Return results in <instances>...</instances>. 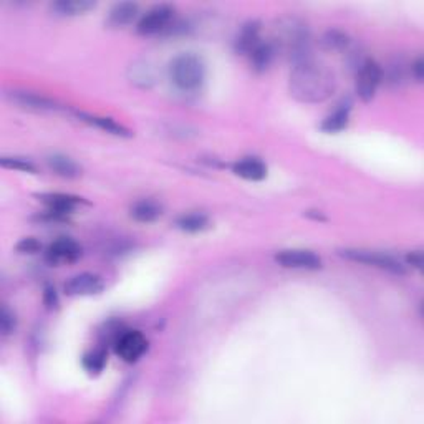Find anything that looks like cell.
Here are the masks:
<instances>
[{"mask_svg":"<svg viewBox=\"0 0 424 424\" xmlns=\"http://www.w3.org/2000/svg\"><path fill=\"white\" fill-rule=\"evenodd\" d=\"M115 353L126 363H136L148 351V340L138 330H121L113 341Z\"/></svg>","mask_w":424,"mask_h":424,"instance_id":"obj_6","label":"cell"},{"mask_svg":"<svg viewBox=\"0 0 424 424\" xmlns=\"http://www.w3.org/2000/svg\"><path fill=\"white\" fill-rule=\"evenodd\" d=\"M138 5L133 2H120L110 10L106 19V25L111 29H123L126 27L136 19Z\"/></svg>","mask_w":424,"mask_h":424,"instance_id":"obj_17","label":"cell"},{"mask_svg":"<svg viewBox=\"0 0 424 424\" xmlns=\"http://www.w3.org/2000/svg\"><path fill=\"white\" fill-rule=\"evenodd\" d=\"M173 14L174 10L169 5H156V7L149 9L136 24V32L144 37L163 32L173 20Z\"/></svg>","mask_w":424,"mask_h":424,"instance_id":"obj_7","label":"cell"},{"mask_svg":"<svg viewBox=\"0 0 424 424\" xmlns=\"http://www.w3.org/2000/svg\"><path fill=\"white\" fill-rule=\"evenodd\" d=\"M258 42H261V22L251 20V22L242 25L239 34H237L234 49L237 54L247 56L256 49V45Z\"/></svg>","mask_w":424,"mask_h":424,"instance_id":"obj_13","label":"cell"},{"mask_svg":"<svg viewBox=\"0 0 424 424\" xmlns=\"http://www.w3.org/2000/svg\"><path fill=\"white\" fill-rule=\"evenodd\" d=\"M44 303L46 305V308L50 310H55L59 308L60 305V298H59V293L54 287H46L45 292H44Z\"/></svg>","mask_w":424,"mask_h":424,"instance_id":"obj_30","label":"cell"},{"mask_svg":"<svg viewBox=\"0 0 424 424\" xmlns=\"http://www.w3.org/2000/svg\"><path fill=\"white\" fill-rule=\"evenodd\" d=\"M338 254L346 258V261L365 263V266L380 268V271H386L390 273H395V276H403L405 273V267L401 266L400 261H396L390 254H385V252L368 249H341L338 251Z\"/></svg>","mask_w":424,"mask_h":424,"instance_id":"obj_5","label":"cell"},{"mask_svg":"<svg viewBox=\"0 0 424 424\" xmlns=\"http://www.w3.org/2000/svg\"><path fill=\"white\" fill-rule=\"evenodd\" d=\"M81 256L80 246L74 239L69 237H61L51 242L46 249V261L50 263H64V262H74Z\"/></svg>","mask_w":424,"mask_h":424,"instance_id":"obj_11","label":"cell"},{"mask_svg":"<svg viewBox=\"0 0 424 424\" xmlns=\"http://www.w3.org/2000/svg\"><path fill=\"white\" fill-rule=\"evenodd\" d=\"M350 111H351V103H341L338 108H335L332 115H328L322 123V131L325 133H338L341 129H345L350 121Z\"/></svg>","mask_w":424,"mask_h":424,"instance_id":"obj_21","label":"cell"},{"mask_svg":"<svg viewBox=\"0 0 424 424\" xmlns=\"http://www.w3.org/2000/svg\"><path fill=\"white\" fill-rule=\"evenodd\" d=\"M40 247L42 246H40V242L35 239V237H25V239L19 242L15 249H17L20 254H35V252L40 251Z\"/></svg>","mask_w":424,"mask_h":424,"instance_id":"obj_29","label":"cell"},{"mask_svg":"<svg viewBox=\"0 0 424 424\" xmlns=\"http://www.w3.org/2000/svg\"><path fill=\"white\" fill-rule=\"evenodd\" d=\"M163 211L159 208V204L154 203V201H138V203H134L131 206V209H129V216L133 217L134 221L138 222H153L156 221L158 217H161Z\"/></svg>","mask_w":424,"mask_h":424,"instance_id":"obj_24","label":"cell"},{"mask_svg":"<svg viewBox=\"0 0 424 424\" xmlns=\"http://www.w3.org/2000/svg\"><path fill=\"white\" fill-rule=\"evenodd\" d=\"M46 164L56 176H61V178L76 179L81 176V168L79 164L71 158L64 156V154H51V156L46 158Z\"/></svg>","mask_w":424,"mask_h":424,"instance_id":"obj_18","label":"cell"},{"mask_svg":"<svg viewBox=\"0 0 424 424\" xmlns=\"http://www.w3.org/2000/svg\"><path fill=\"white\" fill-rule=\"evenodd\" d=\"M39 198L46 206V211L51 212V214L61 217V219H66V216L71 214L76 206H79L80 203H84L81 198H76V196L60 194V193L42 194V196H39Z\"/></svg>","mask_w":424,"mask_h":424,"instance_id":"obj_12","label":"cell"},{"mask_svg":"<svg viewBox=\"0 0 424 424\" xmlns=\"http://www.w3.org/2000/svg\"><path fill=\"white\" fill-rule=\"evenodd\" d=\"M7 98L14 105H19L20 108H25V110H32V111H59L61 110V106L51 98H46L44 95H37V93H30V91H10L7 93Z\"/></svg>","mask_w":424,"mask_h":424,"instance_id":"obj_9","label":"cell"},{"mask_svg":"<svg viewBox=\"0 0 424 424\" xmlns=\"http://www.w3.org/2000/svg\"><path fill=\"white\" fill-rule=\"evenodd\" d=\"M76 116H79L81 121L88 123V125L100 128V129H103V131H106L110 134H115V136H123V138L131 136L129 129H126L125 126L120 125V123H116L115 120H111V118L86 115V113H76Z\"/></svg>","mask_w":424,"mask_h":424,"instance_id":"obj_20","label":"cell"},{"mask_svg":"<svg viewBox=\"0 0 424 424\" xmlns=\"http://www.w3.org/2000/svg\"><path fill=\"white\" fill-rule=\"evenodd\" d=\"M406 261L411 267H415L416 271H421V268H423V252H420V251L411 252V254H408Z\"/></svg>","mask_w":424,"mask_h":424,"instance_id":"obj_32","label":"cell"},{"mask_svg":"<svg viewBox=\"0 0 424 424\" xmlns=\"http://www.w3.org/2000/svg\"><path fill=\"white\" fill-rule=\"evenodd\" d=\"M0 164H2V168L24 171V173H35V171H37V168H35L34 163H30L29 159H22V158H7V156H4L2 159H0Z\"/></svg>","mask_w":424,"mask_h":424,"instance_id":"obj_27","label":"cell"},{"mask_svg":"<svg viewBox=\"0 0 424 424\" xmlns=\"http://www.w3.org/2000/svg\"><path fill=\"white\" fill-rule=\"evenodd\" d=\"M278 54L286 55L292 65L312 59V35L307 24L297 17L277 20L273 29V40Z\"/></svg>","mask_w":424,"mask_h":424,"instance_id":"obj_2","label":"cell"},{"mask_svg":"<svg viewBox=\"0 0 424 424\" xmlns=\"http://www.w3.org/2000/svg\"><path fill=\"white\" fill-rule=\"evenodd\" d=\"M128 79L131 84L139 88H151L156 81L153 66H149L146 61H134L128 69Z\"/></svg>","mask_w":424,"mask_h":424,"instance_id":"obj_23","label":"cell"},{"mask_svg":"<svg viewBox=\"0 0 424 424\" xmlns=\"http://www.w3.org/2000/svg\"><path fill=\"white\" fill-rule=\"evenodd\" d=\"M410 74L413 79H415L418 84H421L424 79V64L423 59H416L413 64H410Z\"/></svg>","mask_w":424,"mask_h":424,"instance_id":"obj_31","label":"cell"},{"mask_svg":"<svg viewBox=\"0 0 424 424\" xmlns=\"http://www.w3.org/2000/svg\"><path fill=\"white\" fill-rule=\"evenodd\" d=\"M383 84V69L373 59H366L355 70V91L361 101H371Z\"/></svg>","mask_w":424,"mask_h":424,"instance_id":"obj_4","label":"cell"},{"mask_svg":"<svg viewBox=\"0 0 424 424\" xmlns=\"http://www.w3.org/2000/svg\"><path fill=\"white\" fill-rule=\"evenodd\" d=\"M320 44L327 51H333V54H341L345 56H348L350 54H353L356 50V45L353 40L350 39L348 34L341 32V30H328V32L323 34Z\"/></svg>","mask_w":424,"mask_h":424,"instance_id":"obj_14","label":"cell"},{"mask_svg":"<svg viewBox=\"0 0 424 424\" xmlns=\"http://www.w3.org/2000/svg\"><path fill=\"white\" fill-rule=\"evenodd\" d=\"M15 327H17V320H15V315L10 312L7 307H4L2 313H0V330H2L4 337H9L10 333H14Z\"/></svg>","mask_w":424,"mask_h":424,"instance_id":"obj_28","label":"cell"},{"mask_svg":"<svg viewBox=\"0 0 424 424\" xmlns=\"http://www.w3.org/2000/svg\"><path fill=\"white\" fill-rule=\"evenodd\" d=\"M236 176L247 181H262L267 178V166L266 163L258 158H242L232 166Z\"/></svg>","mask_w":424,"mask_h":424,"instance_id":"obj_15","label":"cell"},{"mask_svg":"<svg viewBox=\"0 0 424 424\" xmlns=\"http://www.w3.org/2000/svg\"><path fill=\"white\" fill-rule=\"evenodd\" d=\"M169 80L183 93L199 90L206 80L204 61L194 54H179L169 64Z\"/></svg>","mask_w":424,"mask_h":424,"instance_id":"obj_3","label":"cell"},{"mask_svg":"<svg viewBox=\"0 0 424 424\" xmlns=\"http://www.w3.org/2000/svg\"><path fill=\"white\" fill-rule=\"evenodd\" d=\"M103 291L101 278L95 273H79V276L71 277L65 283V293L70 297H81V296H93Z\"/></svg>","mask_w":424,"mask_h":424,"instance_id":"obj_10","label":"cell"},{"mask_svg":"<svg viewBox=\"0 0 424 424\" xmlns=\"http://www.w3.org/2000/svg\"><path fill=\"white\" fill-rule=\"evenodd\" d=\"M81 363H84V368L90 375H100L103 371V368H105V365H106L105 350L95 348L91 351H88V353L84 355V360H81Z\"/></svg>","mask_w":424,"mask_h":424,"instance_id":"obj_26","label":"cell"},{"mask_svg":"<svg viewBox=\"0 0 424 424\" xmlns=\"http://www.w3.org/2000/svg\"><path fill=\"white\" fill-rule=\"evenodd\" d=\"M178 229L184 232H201L206 231L209 227L208 216L199 214V212H193V214H184L176 221Z\"/></svg>","mask_w":424,"mask_h":424,"instance_id":"obj_25","label":"cell"},{"mask_svg":"<svg viewBox=\"0 0 424 424\" xmlns=\"http://www.w3.org/2000/svg\"><path fill=\"white\" fill-rule=\"evenodd\" d=\"M410 79V64H406V61L403 60L391 61L386 71H383V80H386V84L391 88L405 86Z\"/></svg>","mask_w":424,"mask_h":424,"instance_id":"obj_22","label":"cell"},{"mask_svg":"<svg viewBox=\"0 0 424 424\" xmlns=\"http://www.w3.org/2000/svg\"><path fill=\"white\" fill-rule=\"evenodd\" d=\"M278 55V51L276 49V45L272 42H258L256 45V49L247 55V59L251 61V66L256 71H266L268 66L273 64L276 56Z\"/></svg>","mask_w":424,"mask_h":424,"instance_id":"obj_16","label":"cell"},{"mask_svg":"<svg viewBox=\"0 0 424 424\" xmlns=\"http://www.w3.org/2000/svg\"><path fill=\"white\" fill-rule=\"evenodd\" d=\"M337 90V76L327 65L313 59L298 61L288 76V91L300 103H323Z\"/></svg>","mask_w":424,"mask_h":424,"instance_id":"obj_1","label":"cell"},{"mask_svg":"<svg viewBox=\"0 0 424 424\" xmlns=\"http://www.w3.org/2000/svg\"><path fill=\"white\" fill-rule=\"evenodd\" d=\"M95 5L96 4L91 0H59L50 5V10L61 17H74V15H81L95 9Z\"/></svg>","mask_w":424,"mask_h":424,"instance_id":"obj_19","label":"cell"},{"mask_svg":"<svg viewBox=\"0 0 424 424\" xmlns=\"http://www.w3.org/2000/svg\"><path fill=\"white\" fill-rule=\"evenodd\" d=\"M273 258L278 266L286 268H300V271H318V268H322V258L312 251H281Z\"/></svg>","mask_w":424,"mask_h":424,"instance_id":"obj_8","label":"cell"}]
</instances>
